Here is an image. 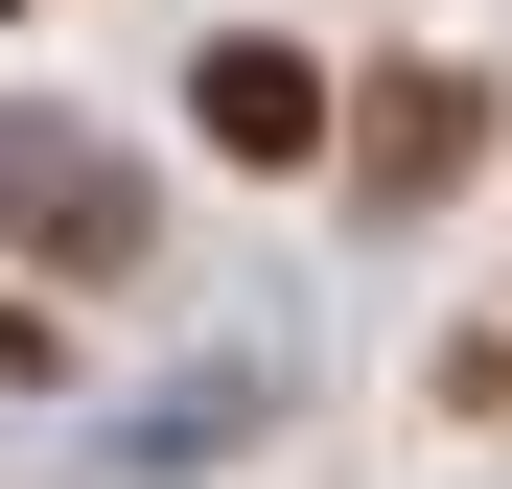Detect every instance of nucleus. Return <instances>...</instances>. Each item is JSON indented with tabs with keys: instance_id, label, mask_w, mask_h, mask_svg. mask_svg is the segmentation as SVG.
Returning <instances> with one entry per match:
<instances>
[{
	"instance_id": "nucleus-1",
	"label": "nucleus",
	"mask_w": 512,
	"mask_h": 489,
	"mask_svg": "<svg viewBox=\"0 0 512 489\" xmlns=\"http://www.w3.org/2000/svg\"><path fill=\"white\" fill-rule=\"evenodd\" d=\"M489 163V70H373V140H350V187L373 210H443Z\"/></svg>"
},
{
	"instance_id": "nucleus-2",
	"label": "nucleus",
	"mask_w": 512,
	"mask_h": 489,
	"mask_svg": "<svg viewBox=\"0 0 512 489\" xmlns=\"http://www.w3.org/2000/svg\"><path fill=\"white\" fill-rule=\"evenodd\" d=\"M187 140H210V163H326V70H303V47H256V24H233V47L187 70Z\"/></svg>"
}]
</instances>
